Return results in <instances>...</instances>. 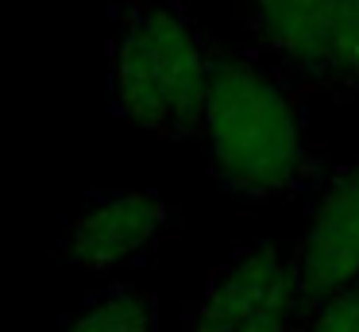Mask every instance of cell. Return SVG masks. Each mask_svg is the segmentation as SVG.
I'll return each instance as SVG.
<instances>
[{"mask_svg":"<svg viewBox=\"0 0 359 332\" xmlns=\"http://www.w3.org/2000/svg\"><path fill=\"white\" fill-rule=\"evenodd\" d=\"M201 135L212 174L240 201H282L317 174L305 116L290 81L263 62L217 54L205 93Z\"/></svg>","mask_w":359,"mask_h":332,"instance_id":"cell-1","label":"cell"},{"mask_svg":"<svg viewBox=\"0 0 359 332\" xmlns=\"http://www.w3.org/2000/svg\"><path fill=\"white\" fill-rule=\"evenodd\" d=\"M212 58L217 51L182 4L132 0L120 8L109 46L112 105L143 135H201Z\"/></svg>","mask_w":359,"mask_h":332,"instance_id":"cell-2","label":"cell"},{"mask_svg":"<svg viewBox=\"0 0 359 332\" xmlns=\"http://www.w3.org/2000/svg\"><path fill=\"white\" fill-rule=\"evenodd\" d=\"M174 224V208L155 190H128L97 197L81 208L62 232V259L89 274H104L124 263L147 255L166 228Z\"/></svg>","mask_w":359,"mask_h":332,"instance_id":"cell-3","label":"cell"},{"mask_svg":"<svg viewBox=\"0 0 359 332\" xmlns=\"http://www.w3.org/2000/svg\"><path fill=\"white\" fill-rule=\"evenodd\" d=\"M290 263L302 293V313L328 293L359 282V159L344 162L328 178Z\"/></svg>","mask_w":359,"mask_h":332,"instance_id":"cell-4","label":"cell"},{"mask_svg":"<svg viewBox=\"0 0 359 332\" xmlns=\"http://www.w3.org/2000/svg\"><path fill=\"white\" fill-rule=\"evenodd\" d=\"M278 305L302 309L294 263L274 244H251L209 274L201 301L186 317V332H236Z\"/></svg>","mask_w":359,"mask_h":332,"instance_id":"cell-5","label":"cell"},{"mask_svg":"<svg viewBox=\"0 0 359 332\" xmlns=\"http://www.w3.org/2000/svg\"><path fill=\"white\" fill-rule=\"evenodd\" d=\"M240 8L271 69L325 85L332 0H240Z\"/></svg>","mask_w":359,"mask_h":332,"instance_id":"cell-6","label":"cell"},{"mask_svg":"<svg viewBox=\"0 0 359 332\" xmlns=\"http://www.w3.org/2000/svg\"><path fill=\"white\" fill-rule=\"evenodd\" d=\"M62 332H158V298L140 286H112L78 309Z\"/></svg>","mask_w":359,"mask_h":332,"instance_id":"cell-7","label":"cell"},{"mask_svg":"<svg viewBox=\"0 0 359 332\" xmlns=\"http://www.w3.org/2000/svg\"><path fill=\"white\" fill-rule=\"evenodd\" d=\"M325 85L359 93V0H332Z\"/></svg>","mask_w":359,"mask_h":332,"instance_id":"cell-8","label":"cell"},{"mask_svg":"<svg viewBox=\"0 0 359 332\" xmlns=\"http://www.w3.org/2000/svg\"><path fill=\"white\" fill-rule=\"evenodd\" d=\"M302 332H359V282L328 293L325 301L305 309Z\"/></svg>","mask_w":359,"mask_h":332,"instance_id":"cell-9","label":"cell"},{"mask_svg":"<svg viewBox=\"0 0 359 332\" xmlns=\"http://www.w3.org/2000/svg\"><path fill=\"white\" fill-rule=\"evenodd\" d=\"M297 317H302V309H297V305H278V309L259 313L255 321H248L243 328H236V332H290Z\"/></svg>","mask_w":359,"mask_h":332,"instance_id":"cell-10","label":"cell"}]
</instances>
